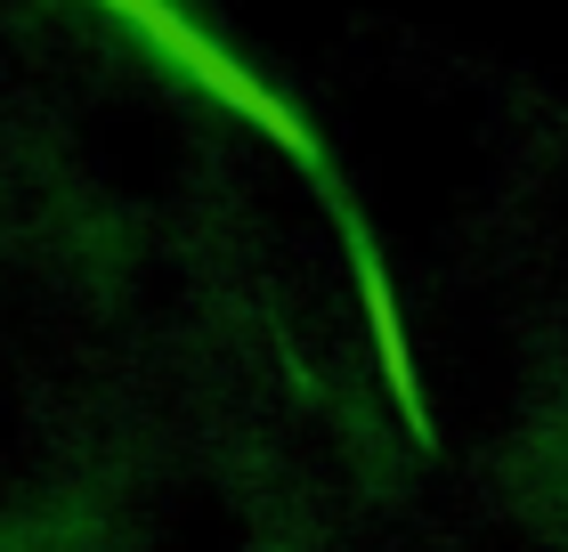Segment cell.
Masks as SVG:
<instances>
[{"label":"cell","mask_w":568,"mask_h":552,"mask_svg":"<svg viewBox=\"0 0 568 552\" xmlns=\"http://www.w3.org/2000/svg\"><path fill=\"white\" fill-rule=\"evenodd\" d=\"M98 9H106V17H122V24H131V33L154 49V58H171V66H179V73H187V82L203 90V98H220L227 114H244L252 130H261V139H276L284 154H293V163H308V171H317V139H308V122H301L293 107H284V98H276V90L261 82V73H252V66H236V58H227V49H220L212 33H203L195 17H179L171 0H98Z\"/></svg>","instance_id":"cell-1"}]
</instances>
